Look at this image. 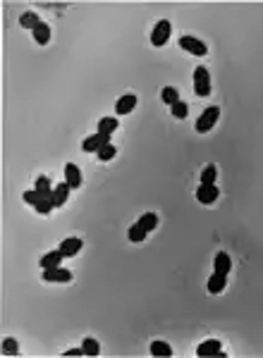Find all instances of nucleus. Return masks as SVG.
<instances>
[{"label": "nucleus", "instance_id": "1", "mask_svg": "<svg viewBox=\"0 0 263 358\" xmlns=\"http://www.w3.org/2000/svg\"><path fill=\"white\" fill-rule=\"evenodd\" d=\"M194 91H196V96H201V98H206V96L211 93V76H208V72H206V67H196Z\"/></svg>", "mask_w": 263, "mask_h": 358}, {"label": "nucleus", "instance_id": "2", "mask_svg": "<svg viewBox=\"0 0 263 358\" xmlns=\"http://www.w3.org/2000/svg\"><path fill=\"white\" fill-rule=\"evenodd\" d=\"M218 117H220V108H208L204 115L196 120V132H201V134L211 132L213 125L218 122Z\"/></svg>", "mask_w": 263, "mask_h": 358}, {"label": "nucleus", "instance_id": "3", "mask_svg": "<svg viewBox=\"0 0 263 358\" xmlns=\"http://www.w3.org/2000/svg\"><path fill=\"white\" fill-rule=\"evenodd\" d=\"M179 46L187 50V53H192V55H199V58L208 53L206 43H201L199 38H194V36H182V38H179Z\"/></svg>", "mask_w": 263, "mask_h": 358}, {"label": "nucleus", "instance_id": "4", "mask_svg": "<svg viewBox=\"0 0 263 358\" xmlns=\"http://www.w3.org/2000/svg\"><path fill=\"white\" fill-rule=\"evenodd\" d=\"M218 196H220V191H218L215 184H201V186L196 189V198H199V203H204V206H211Z\"/></svg>", "mask_w": 263, "mask_h": 358}, {"label": "nucleus", "instance_id": "5", "mask_svg": "<svg viewBox=\"0 0 263 358\" xmlns=\"http://www.w3.org/2000/svg\"><path fill=\"white\" fill-rule=\"evenodd\" d=\"M170 38V22L168 19H161L158 24H156V29H153L151 33V43L153 46H165Z\"/></svg>", "mask_w": 263, "mask_h": 358}, {"label": "nucleus", "instance_id": "6", "mask_svg": "<svg viewBox=\"0 0 263 358\" xmlns=\"http://www.w3.org/2000/svg\"><path fill=\"white\" fill-rule=\"evenodd\" d=\"M43 280L46 282H72V272L65 267H48L43 270Z\"/></svg>", "mask_w": 263, "mask_h": 358}, {"label": "nucleus", "instance_id": "7", "mask_svg": "<svg viewBox=\"0 0 263 358\" xmlns=\"http://www.w3.org/2000/svg\"><path fill=\"white\" fill-rule=\"evenodd\" d=\"M110 143V136L108 134H94V136H89L84 141V150L86 153H98L103 146H108Z\"/></svg>", "mask_w": 263, "mask_h": 358}, {"label": "nucleus", "instance_id": "8", "mask_svg": "<svg viewBox=\"0 0 263 358\" xmlns=\"http://www.w3.org/2000/svg\"><path fill=\"white\" fill-rule=\"evenodd\" d=\"M196 356H220L225 358V351H220V342L218 339H211V342H204V344H199V349H196Z\"/></svg>", "mask_w": 263, "mask_h": 358}, {"label": "nucleus", "instance_id": "9", "mask_svg": "<svg viewBox=\"0 0 263 358\" xmlns=\"http://www.w3.org/2000/svg\"><path fill=\"white\" fill-rule=\"evenodd\" d=\"M65 184H69V189H79L82 186V172L74 163L65 165Z\"/></svg>", "mask_w": 263, "mask_h": 358}, {"label": "nucleus", "instance_id": "10", "mask_svg": "<svg viewBox=\"0 0 263 358\" xmlns=\"http://www.w3.org/2000/svg\"><path fill=\"white\" fill-rule=\"evenodd\" d=\"M79 251H82V239H77V236H69V239H65V242L60 244V253L65 258H72Z\"/></svg>", "mask_w": 263, "mask_h": 358}, {"label": "nucleus", "instance_id": "11", "mask_svg": "<svg viewBox=\"0 0 263 358\" xmlns=\"http://www.w3.org/2000/svg\"><path fill=\"white\" fill-rule=\"evenodd\" d=\"M134 108H136V96H134V93H127V96H122V98L115 103V112H118V115H129Z\"/></svg>", "mask_w": 263, "mask_h": 358}, {"label": "nucleus", "instance_id": "12", "mask_svg": "<svg viewBox=\"0 0 263 358\" xmlns=\"http://www.w3.org/2000/svg\"><path fill=\"white\" fill-rule=\"evenodd\" d=\"M67 198H69V184H58V186L53 189V203H55V208L65 206Z\"/></svg>", "mask_w": 263, "mask_h": 358}, {"label": "nucleus", "instance_id": "13", "mask_svg": "<svg viewBox=\"0 0 263 358\" xmlns=\"http://www.w3.org/2000/svg\"><path fill=\"white\" fill-rule=\"evenodd\" d=\"M225 284H228V275L215 272V275L208 277V292H211V294H220L222 289H225Z\"/></svg>", "mask_w": 263, "mask_h": 358}, {"label": "nucleus", "instance_id": "14", "mask_svg": "<svg viewBox=\"0 0 263 358\" xmlns=\"http://www.w3.org/2000/svg\"><path fill=\"white\" fill-rule=\"evenodd\" d=\"M34 41L41 43V46H46V43L51 41V26L43 24V22H39V24L34 26Z\"/></svg>", "mask_w": 263, "mask_h": 358}, {"label": "nucleus", "instance_id": "15", "mask_svg": "<svg viewBox=\"0 0 263 358\" xmlns=\"http://www.w3.org/2000/svg\"><path fill=\"white\" fill-rule=\"evenodd\" d=\"M65 258L62 253H60V249L58 251H51V253H46L41 258V267L43 270H48V267H60V260Z\"/></svg>", "mask_w": 263, "mask_h": 358}, {"label": "nucleus", "instance_id": "16", "mask_svg": "<svg viewBox=\"0 0 263 358\" xmlns=\"http://www.w3.org/2000/svg\"><path fill=\"white\" fill-rule=\"evenodd\" d=\"M230 267H232V260H230V256L222 251V253H218L215 256V272H220V275H228Z\"/></svg>", "mask_w": 263, "mask_h": 358}, {"label": "nucleus", "instance_id": "17", "mask_svg": "<svg viewBox=\"0 0 263 358\" xmlns=\"http://www.w3.org/2000/svg\"><path fill=\"white\" fill-rule=\"evenodd\" d=\"M36 191H39V196H43V198H53L51 179H48V177H39V179H36Z\"/></svg>", "mask_w": 263, "mask_h": 358}, {"label": "nucleus", "instance_id": "18", "mask_svg": "<svg viewBox=\"0 0 263 358\" xmlns=\"http://www.w3.org/2000/svg\"><path fill=\"white\" fill-rule=\"evenodd\" d=\"M115 129H118V120L115 117H103L101 122H98V134H108L110 136Z\"/></svg>", "mask_w": 263, "mask_h": 358}, {"label": "nucleus", "instance_id": "19", "mask_svg": "<svg viewBox=\"0 0 263 358\" xmlns=\"http://www.w3.org/2000/svg\"><path fill=\"white\" fill-rule=\"evenodd\" d=\"M161 98H163V103H168L170 108H172V105H175V103L179 100V93H177V89H172V86H165V89L161 91Z\"/></svg>", "mask_w": 263, "mask_h": 358}, {"label": "nucleus", "instance_id": "20", "mask_svg": "<svg viewBox=\"0 0 263 358\" xmlns=\"http://www.w3.org/2000/svg\"><path fill=\"white\" fill-rule=\"evenodd\" d=\"M136 225L141 227V229H146V232H151V229H156V225H158V217L153 215V213H146V215H141V220H139Z\"/></svg>", "mask_w": 263, "mask_h": 358}, {"label": "nucleus", "instance_id": "21", "mask_svg": "<svg viewBox=\"0 0 263 358\" xmlns=\"http://www.w3.org/2000/svg\"><path fill=\"white\" fill-rule=\"evenodd\" d=\"M151 353L153 356H172V349H170V344L165 342H153L151 344Z\"/></svg>", "mask_w": 263, "mask_h": 358}, {"label": "nucleus", "instance_id": "22", "mask_svg": "<svg viewBox=\"0 0 263 358\" xmlns=\"http://www.w3.org/2000/svg\"><path fill=\"white\" fill-rule=\"evenodd\" d=\"M82 349H84V356H98L101 353V346H98V342L96 339H84V344H82Z\"/></svg>", "mask_w": 263, "mask_h": 358}, {"label": "nucleus", "instance_id": "23", "mask_svg": "<svg viewBox=\"0 0 263 358\" xmlns=\"http://www.w3.org/2000/svg\"><path fill=\"white\" fill-rule=\"evenodd\" d=\"M127 236H129V242H144L146 236H148V232L146 229H141L139 225H134V227H129V232H127Z\"/></svg>", "mask_w": 263, "mask_h": 358}, {"label": "nucleus", "instance_id": "24", "mask_svg": "<svg viewBox=\"0 0 263 358\" xmlns=\"http://www.w3.org/2000/svg\"><path fill=\"white\" fill-rule=\"evenodd\" d=\"M36 210H39V213H41V215H48V213H51L53 208H55V203H53V198H39V203H36L34 206Z\"/></svg>", "mask_w": 263, "mask_h": 358}, {"label": "nucleus", "instance_id": "25", "mask_svg": "<svg viewBox=\"0 0 263 358\" xmlns=\"http://www.w3.org/2000/svg\"><path fill=\"white\" fill-rule=\"evenodd\" d=\"M215 175H218L215 165H206L204 172H201V184H213L215 182Z\"/></svg>", "mask_w": 263, "mask_h": 358}, {"label": "nucleus", "instance_id": "26", "mask_svg": "<svg viewBox=\"0 0 263 358\" xmlns=\"http://www.w3.org/2000/svg\"><path fill=\"white\" fill-rule=\"evenodd\" d=\"M170 110H172V117H177V120H184V117H187V112H189L187 103H182V100H177V103H175Z\"/></svg>", "mask_w": 263, "mask_h": 358}, {"label": "nucleus", "instance_id": "27", "mask_svg": "<svg viewBox=\"0 0 263 358\" xmlns=\"http://www.w3.org/2000/svg\"><path fill=\"white\" fill-rule=\"evenodd\" d=\"M19 24H22V26H26V29H31V31H34V26L39 24V19H36V15H34V12H26V15H22V19H19Z\"/></svg>", "mask_w": 263, "mask_h": 358}, {"label": "nucleus", "instance_id": "28", "mask_svg": "<svg viewBox=\"0 0 263 358\" xmlns=\"http://www.w3.org/2000/svg\"><path fill=\"white\" fill-rule=\"evenodd\" d=\"M115 146L112 143H108V146H103L101 150H98V160H110V158H115Z\"/></svg>", "mask_w": 263, "mask_h": 358}, {"label": "nucleus", "instance_id": "29", "mask_svg": "<svg viewBox=\"0 0 263 358\" xmlns=\"http://www.w3.org/2000/svg\"><path fill=\"white\" fill-rule=\"evenodd\" d=\"M3 351H5L8 356H17L19 346H17V342H15V339H5V342H3Z\"/></svg>", "mask_w": 263, "mask_h": 358}, {"label": "nucleus", "instance_id": "30", "mask_svg": "<svg viewBox=\"0 0 263 358\" xmlns=\"http://www.w3.org/2000/svg\"><path fill=\"white\" fill-rule=\"evenodd\" d=\"M22 198L26 201V203H29V206H36V203H39V198H41V196H39V191H24V196H22Z\"/></svg>", "mask_w": 263, "mask_h": 358}, {"label": "nucleus", "instance_id": "31", "mask_svg": "<svg viewBox=\"0 0 263 358\" xmlns=\"http://www.w3.org/2000/svg\"><path fill=\"white\" fill-rule=\"evenodd\" d=\"M65 356H84V349H69L65 351Z\"/></svg>", "mask_w": 263, "mask_h": 358}]
</instances>
